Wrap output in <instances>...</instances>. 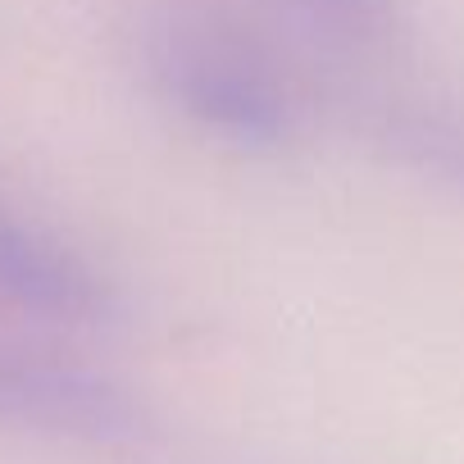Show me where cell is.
<instances>
[{"instance_id": "cell-5", "label": "cell", "mask_w": 464, "mask_h": 464, "mask_svg": "<svg viewBox=\"0 0 464 464\" xmlns=\"http://www.w3.org/2000/svg\"><path fill=\"white\" fill-rule=\"evenodd\" d=\"M301 5L328 24L337 37L360 42V46H382L392 42L401 24V0H301Z\"/></svg>"}, {"instance_id": "cell-2", "label": "cell", "mask_w": 464, "mask_h": 464, "mask_svg": "<svg viewBox=\"0 0 464 464\" xmlns=\"http://www.w3.org/2000/svg\"><path fill=\"white\" fill-rule=\"evenodd\" d=\"M0 432L73 446H141L155 437L150 405L119 378L0 337Z\"/></svg>"}, {"instance_id": "cell-4", "label": "cell", "mask_w": 464, "mask_h": 464, "mask_svg": "<svg viewBox=\"0 0 464 464\" xmlns=\"http://www.w3.org/2000/svg\"><path fill=\"white\" fill-rule=\"evenodd\" d=\"M369 137L405 169L464 200V119L437 105L387 101L369 114Z\"/></svg>"}, {"instance_id": "cell-3", "label": "cell", "mask_w": 464, "mask_h": 464, "mask_svg": "<svg viewBox=\"0 0 464 464\" xmlns=\"http://www.w3.org/2000/svg\"><path fill=\"white\" fill-rule=\"evenodd\" d=\"M0 305L46 324L101 328L119 314V292L69 242L0 205Z\"/></svg>"}, {"instance_id": "cell-1", "label": "cell", "mask_w": 464, "mask_h": 464, "mask_svg": "<svg viewBox=\"0 0 464 464\" xmlns=\"http://www.w3.org/2000/svg\"><path fill=\"white\" fill-rule=\"evenodd\" d=\"M141 73L173 114L237 150H283L301 132L287 64L218 5H160L141 24Z\"/></svg>"}]
</instances>
